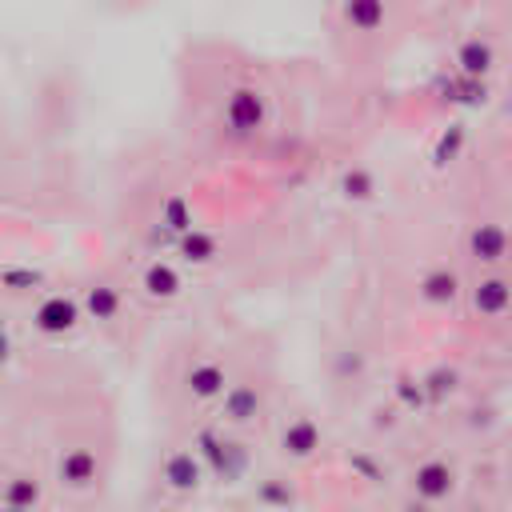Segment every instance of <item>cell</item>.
Wrapping results in <instances>:
<instances>
[{"mask_svg": "<svg viewBox=\"0 0 512 512\" xmlns=\"http://www.w3.org/2000/svg\"><path fill=\"white\" fill-rule=\"evenodd\" d=\"M40 288H48V272H40L32 264L0 268V292H8V296H36Z\"/></svg>", "mask_w": 512, "mask_h": 512, "instance_id": "7402d4cb", "label": "cell"}, {"mask_svg": "<svg viewBox=\"0 0 512 512\" xmlns=\"http://www.w3.org/2000/svg\"><path fill=\"white\" fill-rule=\"evenodd\" d=\"M188 444L200 452L212 488H244L260 468L256 448L248 444V432H232V428L216 424L212 416H200L192 424Z\"/></svg>", "mask_w": 512, "mask_h": 512, "instance_id": "6da1fadb", "label": "cell"}, {"mask_svg": "<svg viewBox=\"0 0 512 512\" xmlns=\"http://www.w3.org/2000/svg\"><path fill=\"white\" fill-rule=\"evenodd\" d=\"M328 432L308 408H288L272 420V460L284 468H308L324 456Z\"/></svg>", "mask_w": 512, "mask_h": 512, "instance_id": "8992f818", "label": "cell"}, {"mask_svg": "<svg viewBox=\"0 0 512 512\" xmlns=\"http://www.w3.org/2000/svg\"><path fill=\"white\" fill-rule=\"evenodd\" d=\"M12 360H16V340H12V328H8V332H0V372H4Z\"/></svg>", "mask_w": 512, "mask_h": 512, "instance_id": "4316f807", "label": "cell"}, {"mask_svg": "<svg viewBox=\"0 0 512 512\" xmlns=\"http://www.w3.org/2000/svg\"><path fill=\"white\" fill-rule=\"evenodd\" d=\"M216 124H220V136L232 140V144H248L256 140L268 124H272V96L260 80H232L220 96V108H216Z\"/></svg>", "mask_w": 512, "mask_h": 512, "instance_id": "3957f363", "label": "cell"}, {"mask_svg": "<svg viewBox=\"0 0 512 512\" xmlns=\"http://www.w3.org/2000/svg\"><path fill=\"white\" fill-rule=\"evenodd\" d=\"M52 500L44 472L28 464H8L0 468V508H44Z\"/></svg>", "mask_w": 512, "mask_h": 512, "instance_id": "ac0fdd59", "label": "cell"}, {"mask_svg": "<svg viewBox=\"0 0 512 512\" xmlns=\"http://www.w3.org/2000/svg\"><path fill=\"white\" fill-rule=\"evenodd\" d=\"M416 300L428 308V312H452V308H460V292H464V272L456 268V264H444V260H436V264H428V268H420L416 272Z\"/></svg>", "mask_w": 512, "mask_h": 512, "instance_id": "9a60e30c", "label": "cell"}, {"mask_svg": "<svg viewBox=\"0 0 512 512\" xmlns=\"http://www.w3.org/2000/svg\"><path fill=\"white\" fill-rule=\"evenodd\" d=\"M24 324L28 332H36L40 340H68L84 328V308H80V296L76 288H40L32 300H28V312H24Z\"/></svg>", "mask_w": 512, "mask_h": 512, "instance_id": "ba28073f", "label": "cell"}, {"mask_svg": "<svg viewBox=\"0 0 512 512\" xmlns=\"http://www.w3.org/2000/svg\"><path fill=\"white\" fill-rule=\"evenodd\" d=\"M464 124H448L440 136H436V144H432V164L436 168H444V164H452L456 156H460V148H464Z\"/></svg>", "mask_w": 512, "mask_h": 512, "instance_id": "d4e9b609", "label": "cell"}, {"mask_svg": "<svg viewBox=\"0 0 512 512\" xmlns=\"http://www.w3.org/2000/svg\"><path fill=\"white\" fill-rule=\"evenodd\" d=\"M80 308H84V324H96L100 332H116L128 324L132 312V288L124 280H116L112 272H92L80 280L76 288Z\"/></svg>", "mask_w": 512, "mask_h": 512, "instance_id": "9c48e42d", "label": "cell"}, {"mask_svg": "<svg viewBox=\"0 0 512 512\" xmlns=\"http://www.w3.org/2000/svg\"><path fill=\"white\" fill-rule=\"evenodd\" d=\"M108 476V452L96 436H64L52 452V480L68 496H92Z\"/></svg>", "mask_w": 512, "mask_h": 512, "instance_id": "277c9868", "label": "cell"}, {"mask_svg": "<svg viewBox=\"0 0 512 512\" xmlns=\"http://www.w3.org/2000/svg\"><path fill=\"white\" fill-rule=\"evenodd\" d=\"M460 256L468 268H504L508 264V224L504 216H476L464 224Z\"/></svg>", "mask_w": 512, "mask_h": 512, "instance_id": "4fadbf2b", "label": "cell"}, {"mask_svg": "<svg viewBox=\"0 0 512 512\" xmlns=\"http://www.w3.org/2000/svg\"><path fill=\"white\" fill-rule=\"evenodd\" d=\"M336 192H340V200H348V204H372V200L380 196V176H376L368 164H348V168H340V176H336Z\"/></svg>", "mask_w": 512, "mask_h": 512, "instance_id": "ffe728a7", "label": "cell"}, {"mask_svg": "<svg viewBox=\"0 0 512 512\" xmlns=\"http://www.w3.org/2000/svg\"><path fill=\"white\" fill-rule=\"evenodd\" d=\"M336 20L356 40H376L396 20V0H336Z\"/></svg>", "mask_w": 512, "mask_h": 512, "instance_id": "2e32d148", "label": "cell"}, {"mask_svg": "<svg viewBox=\"0 0 512 512\" xmlns=\"http://www.w3.org/2000/svg\"><path fill=\"white\" fill-rule=\"evenodd\" d=\"M8 328H12V308L0 300V332H8Z\"/></svg>", "mask_w": 512, "mask_h": 512, "instance_id": "83f0119b", "label": "cell"}, {"mask_svg": "<svg viewBox=\"0 0 512 512\" xmlns=\"http://www.w3.org/2000/svg\"><path fill=\"white\" fill-rule=\"evenodd\" d=\"M392 408H396V412H404V416H416V412L432 408V404H428V396H424L420 372H400V376L392 380Z\"/></svg>", "mask_w": 512, "mask_h": 512, "instance_id": "603a6c76", "label": "cell"}, {"mask_svg": "<svg viewBox=\"0 0 512 512\" xmlns=\"http://www.w3.org/2000/svg\"><path fill=\"white\" fill-rule=\"evenodd\" d=\"M128 288H132V300H140L148 308H172L192 292V280H188V268L176 256H148L136 268Z\"/></svg>", "mask_w": 512, "mask_h": 512, "instance_id": "30bf717a", "label": "cell"}, {"mask_svg": "<svg viewBox=\"0 0 512 512\" xmlns=\"http://www.w3.org/2000/svg\"><path fill=\"white\" fill-rule=\"evenodd\" d=\"M240 504H252V508H296L304 504V492H300V480L276 464V468H256V476L240 488Z\"/></svg>", "mask_w": 512, "mask_h": 512, "instance_id": "5bb4252c", "label": "cell"}, {"mask_svg": "<svg viewBox=\"0 0 512 512\" xmlns=\"http://www.w3.org/2000/svg\"><path fill=\"white\" fill-rule=\"evenodd\" d=\"M172 252L184 268H212V264L224 260V240H220V232L192 224L180 236H172Z\"/></svg>", "mask_w": 512, "mask_h": 512, "instance_id": "d6986e66", "label": "cell"}, {"mask_svg": "<svg viewBox=\"0 0 512 512\" xmlns=\"http://www.w3.org/2000/svg\"><path fill=\"white\" fill-rule=\"evenodd\" d=\"M348 468H352V480H380V460L368 452V448H352L348 452Z\"/></svg>", "mask_w": 512, "mask_h": 512, "instance_id": "484cf974", "label": "cell"}, {"mask_svg": "<svg viewBox=\"0 0 512 512\" xmlns=\"http://www.w3.org/2000/svg\"><path fill=\"white\" fill-rule=\"evenodd\" d=\"M232 372H236V364L224 356V348H196L184 356V364L176 372V392L192 412H208L220 400V392L228 388Z\"/></svg>", "mask_w": 512, "mask_h": 512, "instance_id": "5b68a950", "label": "cell"}, {"mask_svg": "<svg viewBox=\"0 0 512 512\" xmlns=\"http://www.w3.org/2000/svg\"><path fill=\"white\" fill-rule=\"evenodd\" d=\"M396 4H408V0H396Z\"/></svg>", "mask_w": 512, "mask_h": 512, "instance_id": "f1b7e54d", "label": "cell"}, {"mask_svg": "<svg viewBox=\"0 0 512 512\" xmlns=\"http://www.w3.org/2000/svg\"><path fill=\"white\" fill-rule=\"evenodd\" d=\"M448 72L468 76V80H492L500 72V44L488 32H472L452 48Z\"/></svg>", "mask_w": 512, "mask_h": 512, "instance_id": "e0dca14e", "label": "cell"}, {"mask_svg": "<svg viewBox=\"0 0 512 512\" xmlns=\"http://www.w3.org/2000/svg\"><path fill=\"white\" fill-rule=\"evenodd\" d=\"M460 308H464L472 320H480V324H500V320H508L512 284H508L504 268H472V276H464Z\"/></svg>", "mask_w": 512, "mask_h": 512, "instance_id": "7c38bea8", "label": "cell"}, {"mask_svg": "<svg viewBox=\"0 0 512 512\" xmlns=\"http://www.w3.org/2000/svg\"><path fill=\"white\" fill-rule=\"evenodd\" d=\"M460 464L452 460V456H444V452H428V456H420L408 472H404V488H408V496L416 500V504H424V508H440V504H448L456 492H460Z\"/></svg>", "mask_w": 512, "mask_h": 512, "instance_id": "8fae6325", "label": "cell"}, {"mask_svg": "<svg viewBox=\"0 0 512 512\" xmlns=\"http://www.w3.org/2000/svg\"><path fill=\"white\" fill-rule=\"evenodd\" d=\"M440 4H452V0H440Z\"/></svg>", "mask_w": 512, "mask_h": 512, "instance_id": "f546056e", "label": "cell"}, {"mask_svg": "<svg viewBox=\"0 0 512 512\" xmlns=\"http://www.w3.org/2000/svg\"><path fill=\"white\" fill-rule=\"evenodd\" d=\"M420 384H424V396H428V404L436 408V404L452 400V396L464 388V376H460V368H452V364H436V368L420 372Z\"/></svg>", "mask_w": 512, "mask_h": 512, "instance_id": "44dd1931", "label": "cell"}, {"mask_svg": "<svg viewBox=\"0 0 512 512\" xmlns=\"http://www.w3.org/2000/svg\"><path fill=\"white\" fill-rule=\"evenodd\" d=\"M152 484L160 488L164 500L172 504H184V500H200L212 484H208V468L200 460V452L188 444V440H176V444H164L160 456H156V468H152Z\"/></svg>", "mask_w": 512, "mask_h": 512, "instance_id": "52a82bcc", "label": "cell"}, {"mask_svg": "<svg viewBox=\"0 0 512 512\" xmlns=\"http://www.w3.org/2000/svg\"><path fill=\"white\" fill-rule=\"evenodd\" d=\"M368 372V352L360 344H344L336 356H332V380L336 384H348V380H360Z\"/></svg>", "mask_w": 512, "mask_h": 512, "instance_id": "cb8c5ba5", "label": "cell"}, {"mask_svg": "<svg viewBox=\"0 0 512 512\" xmlns=\"http://www.w3.org/2000/svg\"><path fill=\"white\" fill-rule=\"evenodd\" d=\"M208 416L232 432H256L272 420V376L260 368H236Z\"/></svg>", "mask_w": 512, "mask_h": 512, "instance_id": "7a4b0ae2", "label": "cell"}]
</instances>
